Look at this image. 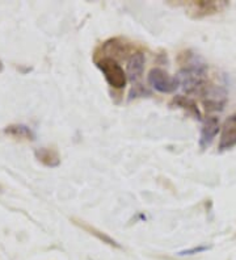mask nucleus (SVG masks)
Returning <instances> with one entry per match:
<instances>
[{"mask_svg":"<svg viewBox=\"0 0 236 260\" xmlns=\"http://www.w3.org/2000/svg\"><path fill=\"white\" fill-rule=\"evenodd\" d=\"M143 69H145V55L141 51H137L127 62V76L131 80L139 79L143 74Z\"/></svg>","mask_w":236,"mask_h":260,"instance_id":"obj_6","label":"nucleus"},{"mask_svg":"<svg viewBox=\"0 0 236 260\" xmlns=\"http://www.w3.org/2000/svg\"><path fill=\"white\" fill-rule=\"evenodd\" d=\"M4 133L8 134L10 137H13L15 140L20 141H33L35 140V133L33 130L30 129L26 125L16 124V125H10L4 129Z\"/></svg>","mask_w":236,"mask_h":260,"instance_id":"obj_9","label":"nucleus"},{"mask_svg":"<svg viewBox=\"0 0 236 260\" xmlns=\"http://www.w3.org/2000/svg\"><path fill=\"white\" fill-rule=\"evenodd\" d=\"M36 158L46 167H58L60 165V156L57 150L50 147H41L35 151Z\"/></svg>","mask_w":236,"mask_h":260,"instance_id":"obj_7","label":"nucleus"},{"mask_svg":"<svg viewBox=\"0 0 236 260\" xmlns=\"http://www.w3.org/2000/svg\"><path fill=\"white\" fill-rule=\"evenodd\" d=\"M219 118L211 116L205 120L204 125H202L201 134H199V147L202 150L208 149L210 146L213 141L215 140L217 134L219 133Z\"/></svg>","mask_w":236,"mask_h":260,"instance_id":"obj_5","label":"nucleus"},{"mask_svg":"<svg viewBox=\"0 0 236 260\" xmlns=\"http://www.w3.org/2000/svg\"><path fill=\"white\" fill-rule=\"evenodd\" d=\"M186 11H189V15L194 19H201L205 16H211V15H215L219 11L224 10L228 3L227 2H205V0H190V2H186L184 3Z\"/></svg>","mask_w":236,"mask_h":260,"instance_id":"obj_3","label":"nucleus"},{"mask_svg":"<svg viewBox=\"0 0 236 260\" xmlns=\"http://www.w3.org/2000/svg\"><path fill=\"white\" fill-rule=\"evenodd\" d=\"M96 66L98 70L104 74L105 80L110 87L116 89H121L126 86L127 82V74L123 71L121 64L112 57H103L101 59L96 60Z\"/></svg>","mask_w":236,"mask_h":260,"instance_id":"obj_1","label":"nucleus"},{"mask_svg":"<svg viewBox=\"0 0 236 260\" xmlns=\"http://www.w3.org/2000/svg\"><path fill=\"white\" fill-rule=\"evenodd\" d=\"M208 246H199V247H193L190 250H185L179 252V255H193V254H198V252H202V251L208 250Z\"/></svg>","mask_w":236,"mask_h":260,"instance_id":"obj_11","label":"nucleus"},{"mask_svg":"<svg viewBox=\"0 0 236 260\" xmlns=\"http://www.w3.org/2000/svg\"><path fill=\"white\" fill-rule=\"evenodd\" d=\"M172 104L184 109L189 116H193L197 120H201V112H199L198 107H197V104L193 102L192 99L185 98V96H176V98H173Z\"/></svg>","mask_w":236,"mask_h":260,"instance_id":"obj_10","label":"nucleus"},{"mask_svg":"<svg viewBox=\"0 0 236 260\" xmlns=\"http://www.w3.org/2000/svg\"><path fill=\"white\" fill-rule=\"evenodd\" d=\"M74 222H75L78 226H80V228H82L83 230H85V232L89 233V234H91V235L96 237V238H97L98 241L103 242V243L109 244V246H112V247L121 248L120 244L117 243V242L114 241L113 238H110L109 235L105 234V233H103V232H100V230L94 228V226H91V225H89V223L84 222V221H80V219H74Z\"/></svg>","mask_w":236,"mask_h":260,"instance_id":"obj_8","label":"nucleus"},{"mask_svg":"<svg viewBox=\"0 0 236 260\" xmlns=\"http://www.w3.org/2000/svg\"><path fill=\"white\" fill-rule=\"evenodd\" d=\"M2 70H3V64H2V62H0V73H2Z\"/></svg>","mask_w":236,"mask_h":260,"instance_id":"obj_12","label":"nucleus"},{"mask_svg":"<svg viewBox=\"0 0 236 260\" xmlns=\"http://www.w3.org/2000/svg\"><path fill=\"white\" fill-rule=\"evenodd\" d=\"M148 84L157 92L160 93H172L175 92L180 86V80L177 76H172L160 67L152 69L147 76Z\"/></svg>","mask_w":236,"mask_h":260,"instance_id":"obj_2","label":"nucleus"},{"mask_svg":"<svg viewBox=\"0 0 236 260\" xmlns=\"http://www.w3.org/2000/svg\"><path fill=\"white\" fill-rule=\"evenodd\" d=\"M233 146H236V113L227 117L222 125L218 149L219 151H226V150L232 149Z\"/></svg>","mask_w":236,"mask_h":260,"instance_id":"obj_4","label":"nucleus"}]
</instances>
